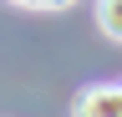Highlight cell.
Segmentation results:
<instances>
[{"instance_id": "obj_1", "label": "cell", "mask_w": 122, "mask_h": 117, "mask_svg": "<svg viewBox=\"0 0 122 117\" xmlns=\"http://www.w3.org/2000/svg\"><path fill=\"white\" fill-rule=\"evenodd\" d=\"M71 112H76V117H117V112H122L117 81H97L92 92H81V97L71 102Z\"/></svg>"}, {"instance_id": "obj_2", "label": "cell", "mask_w": 122, "mask_h": 117, "mask_svg": "<svg viewBox=\"0 0 122 117\" xmlns=\"http://www.w3.org/2000/svg\"><path fill=\"white\" fill-rule=\"evenodd\" d=\"M97 25L107 41H122V0H97Z\"/></svg>"}, {"instance_id": "obj_3", "label": "cell", "mask_w": 122, "mask_h": 117, "mask_svg": "<svg viewBox=\"0 0 122 117\" xmlns=\"http://www.w3.org/2000/svg\"><path fill=\"white\" fill-rule=\"evenodd\" d=\"M10 5H25V10H61V5H76V0H10Z\"/></svg>"}]
</instances>
